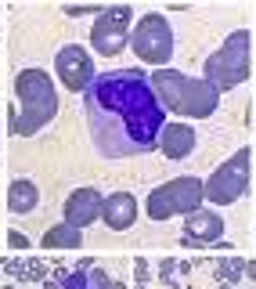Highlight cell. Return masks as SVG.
<instances>
[{"label":"cell","instance_id":"1","mask_svg":"<svg viewBox=\"0 0 256 289\" xmlns=\"http://www.w3.org/2000/svg\"><path fill=\"white\" fill-rule=\"evenodd\" d=\"M83 116L101 159H130L159 148L166 127L162 101L141 69L98 72L83 91Z\"/></svg>","mask_w":256,"mask_h":289},{"label":"cell","instance_id":"2","mask_svg":"<svg viewBox=\"0 0 256 289\" xmlns=\"http://www.w3.org/2000/svg\"><path fill=\"white\" fill-rule=\"evenodd\" d=\"M202 199H206V185L198 177H177V181H169L162 188H152L145 210H148V217L166 221L174 214H195Z\"/></svg>","mask_w":256,"mask_h":289},{"label":"cell","instance_id":"3","mask_svg":"<svg viewBox=\"0 0 256 289\" xmlns=\"http://www.w3.org/2000/svg\"><path fill=\"white\" fill-rule=\"evenodd\" d=\"M130 47H134V55H137L141 62H148V65H166L169 58H174V29H169L166 15L148 11V15L137 22V29L130 33Z\"/></svg>","mask_w":256,"mask_h":289},{"label":"cell","instance_id":"4","mask_svg":"<svg viewBox=\"0 0 256 289\" xmlns=\"http://www.w3.org/2000/svg\"><path fill=\"white\" fill-rule=\"evenodd\" d=\"M245 72H249V33H235L224 44V51L209 58L206 76H209V84H217V91H227Z\"/></svg>","mask_w":256,"mask_h":289},{"label":"cell","instance_id":"5","mask_svg":"<svg viewBox=\"0 0 256 289\" xmlns=\"http://www.w3.org/2000/svg\"><path fill=\"white\" fill-rule=\"evenodd\" d=\"M130 8H105L91 29V44L101 51V55H119L126 44H130Z\"/></svg>","mask_w":256,"mask_h":289},{"label":"cell","instance_id":"6","mask_svg":"<svg viewBox=\"0 0 256 289\" xmlns=\"http://www.w3.org/2000/svg\"><path fill=\"white\" fill-rule=\"evenodd\" d=\"M245 185H249V152H238L231 163H224V167H220V174L209 177L206 195L213 202H231V199H238L245 192Z\"/></svg>","mask_w":256,"mask_h":289},{"label":"cell","instance_id":"7","mask_svg":"<svg viewBox=\"0 0 256 289\" xmlns=\"http://www.w3.org/2000/svg\"><path fill=\"white\" fill-rule=\"evenodd\" d=\"M54 65H58L62 84H65V87H72V91H87V87L94 84V62L87 58V51L76 47V44L62 47V51H58V58H54Z\"/></svg>","mask_w":256,"mask_h":289},{"label":"cell","instance_id":"8","mask_svg":"<svg viewBox=\"0 0 256 289\" xmlns=\"http://www.w3.org/2000/svg\"><path fill=\"white\" fill-rule=\"evenodd\" d=\"M224 235V217L217 210H198L188 214L184 221V246H209V242H217Z\"/></svg>","mask_w":256,"mask_h":289},{"label":"cell","instance_id":"9","mask_svg":"<svg viewBox=\"0 0 256 289\" xmlns=\"http://www.w3.org/2000/svg\"><path fill=\"white\" fill-rule=\"evenodd\" d=\"M101 195L94 192V188H76L69 199H65V224H72V228H87V224H94L98 217H101Z\"/></svg>","mask_w":256,"mask_h":289},{"label":"cell","instance_id":"10","mask_svg":"<svg viewBox=\"0 0 256 289\" xmlns=\"http://www.w3.org/2000/svg\"><path fill=\"white\" fill-rule=\"evenodd\" d=\"M101 217L112 231H126L134 221H137V199L130 192H112L105 202H101Z\"/></svg>","mask_w":256,"mask_h":289},{"label":"cell","instance_id":"11","mask_svg":"<svg viewBox=\"0 0 256 289\" xmlns=\"http://www.w3.org/2000/svg\"><path fill=\"white\" fill-rule=\"evenodd\" d=\"M62 289H112V278L87 257V260H79L76 271H69V278L62 282Z\"/></svg>","mask_w":256,"mask_h":289},{"label":"cell","instance_id":"12","mask_svg":"<svg viewBox=\"0 0 256 289\" xmlns=\"http://www.w3.org/2000/svg\"><path fill=\"white\" fill-rule=\"evenodd\" d=\"M159 148H162L169 159H184V155L195 148V130H191V127H162Z\"/></svg>","mask_w":256,"mask_h":289},{"label":"cell","instance_id":"13","mask_svg":"<svg viewBox=\"0 0 256 289\" xmlns=\"http://www.w3.org/2000/svg\"><path fill=\"white\" fill-rule=\"evenodd\" d=\"M36 202H40V192L33 181H11V188H8V210L11 214H33Z\"/></svg>","mask_w":256,"mask_h":289},{"label":"cell","instance_id":"14","mask_svg":"<svg viewBox=\"0 0 256 289\" xmlns=\"http://www.w3.org/2000/svg\"><path fill=\"white\" fill-rule=\"evenodd\" d=\"M44 246L47 250H76V246H83V231L72 228V224H54L44 235Z\"/></svg>","mask_w":256,"mask_h":289},{"label":"cell","instance_id":"15","mask_svg":"<svg viewBox=\"0 0 256 289\" xmlns=\"http://www.w3.org/2000/svg\"><path fill=\"white\" fill-rule=\"evenodd\" d=\"M62 11H65V15H69V18H83V15H101V11H105V8H72V4H65V8H62Z\"/></svg>","mask_w":256,"mask_h":289},{"label":"cell","instance_id":"16","mask_svg":"<svg viewBox=\"0 0 256 289\" xmlns=\"http://www.w3.org/2000/svg\"><path fill=\"white\" fill-rule=\"evenodd\" d=\"M8 246H11V250H29V239H25L22 231H11V235H8Z\"/></svg>","mask_w":256,"mask_h":289},{"label":"cell","instance_id":"17","mask_svg":"<svg viewBox=\"0 0 256 289\" xmlns=\"http://www.w3.org/2000/svg\"><path fill=\"white\" fill-rule=\"evenodd\" d=\"M134 271H137V282L145 285V282H148V264H145V260H137V264H134Z\"/></svg>","mask_w":256,"mask_h":289},{"label":"cell","instance_id":"18","mask_svg":"<svg viewBox=\"0 0 256 289\" xmlns=\"http://www.w3.org/2000/svg\"><path fill=\"white\" fill-rule=\"evenodd\" d=\"M169 275H174V260H169V257H166V260L159 264V278H169Z\"/></svg>","mask_w":256,"mask_h":289},{"label":"cell","instance_id":"19","mask_svg":"<svg viewBox=\"0 0 256 289\" xmlns=\"http://www.w3.org/2000/svg\"><path fill=\"white\" fill-rule=\"evenodd\" d=\"M25 275H29V278H44V268H40V264H36V260H33V264H29V271H25Z\"/></svg>","mask_w":256,"mask_h":289},{"label":"cell","instance_id":"20","mask_svg":"<svg viewBox=\"0 0 256 289\" xmlns=\"http://www.w3.org/2000/svg\"><path fill=\"white\" fill-rule=\"evenodd\" d=\"M242 271H245V278H256V260H245Z\"/></svg>","mask_w":256,"mask_h":289},{"label":"cell","instance_id":"21","mask_svg":"<svg viewBox=\"0 0 256 289\" xmlns=\"http://www.w3.org/2000/svg\"><path fill=\"white\" fill-rule=\"evenodd\" d=\"M44 289H62V285H58L54 278H44Z\"/></svg>","mask_w":256,"mask_h":289},{"label":"cell","instance_id":"22","mask_svg":"<svg viewBox=\"0 0 256 289\" xmlns=\"http://www.w3.org/2000/svg\"><path fill=\"white\" fill-rule=\"evenodd\" d=\"M217 289H231V285H217Z\"/></svg>","mask_w":256,"mask_h":289},{"label":"cell","instance_id":"23","mask_svg":"<svg viewBox=\"0 0 256 289\" xmlns=\"http://www.w3.org/2000/svg\"><path fill=\"white\" fill-rule=\"evenodd\" d=\"M137 289H145V285H137Z\"/></svg>","mask_w":256,"mask_h":289}]
</instances>
